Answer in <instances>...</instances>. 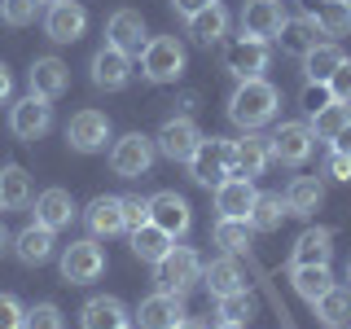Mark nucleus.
Wrapping results in <instances>:
<instances>
[{
    "instance_id": "1",
    "label": "nucleus",
    "mask_w": 351,
    "mask_h": 329,
    "mask_svg": "<svg viewBox=\"0 0 351 329\" xmlns=\"http://www.w3.org/2000/svg\"><path fill=\"white\" fill-rule=\"evenodd\" d=\"M277 106H281V93L268 80H241L237 93L228 97V119H233L241 132H255L277 114Z\"/></svg>"
},
{
    "instance_id": "2",
    "label": "nucleus",
    "mask_w": 351,
    "mask_h": 329,
    "mask_svg": "<svg viewBox=\"0 0 351 329\" xmlns=\"http://www.w3.org/2000/svg\"><path fill=\"white\" fill-rule=\"evenodd\" d=\"M141 75L149 84H176L184 75V44L176 36H149L141 49Z\"/></svg>"
},
{
    "instance_id": "3",
    "label": "nucleus",
    "mask_w": 351,
    "mask_h": 329,
    "mask_svg": "<svg viewBox=\"0 0 351 329\" xmlns=\"http://www.w3.org/2000/svg\"><path fill=\"white\" fill-rule=\"evenodd\" d=\"M154 281H158V290H167V294L193 290V285L202 281V259H197V250H189V246H171L167 255L154 263Z\"/></svg>"
},
{
    "instance_id": "4",
    "label": "nucleus",
    "mask_w": 351,
    "mask_h": 329,
    "mask_svg": "<svg viewBox=\"0 0 351 329\" xmlns=\"http://www.w3.org/2000/svg\"><path fill=\"white\" fill-rule=\"evenodd\" d=\"M154 154H158V145H154L149 136L128 132V136L114 141V149H110V171L123 175V180H141V175L154 167Z\"/></svg>"
},
{
    "instance_id": "5",
    "label": "nucleus",
    "mask_w": 351,
    "mask_h": 329,
    "mask_svg": "<svg viewBox=\"0 0 351 329\" xmlns=\"http://www.w3.org/2000/svg\"><path fill=\"white\" fill-rule=\"evenodd\" d=\"M228 167H233V141H219V136H202V145L193 149L189 158V175L197 184H219L228 175Z\"/></svg>"
},
{
    "instance_id": "6",
    "label": "nucleus",
    "mask_w": 351,
    "mask_h": 329,
    "mask_svg": "<svg viewBox=\"0 0 351 329\" xmlns=\"http://www.w3.org/2000/svg\"><path fill=\"white\" fill-rule=\"evenodd\" d=\"M106 272V250L97 246L93 237L88 241H71V246L62 250V281L66 285H88L97 281Z\"/></svg>"
},
{
    "instance_id": "7",
    "label": "nucleus",
    "mask_w": 351,
    "mask_h": 329,
    "mask_svg": "<svg viewBox=\"0 0 351 329\" xmlns=\"http://www.w3.org/2000/svg\"><path fill=\"white\" fill-rule=\"evenodd\" d=\"M224 71L237 75V80H263L268 71V44L255 36H237L224 44Z\"/></svg>"
},
{
    "instance_id": "8",
    "label": "nucleus",
    "mask_w": 351,
    "mask_h": 329,
    "mask_svg": "<svg viewBox=\"0 0 351 329\" xmlns=\"http://www.w3.org/2000/svg\"><path fill=\"white\" fill-rule=\"evenodd\" d=\"M9 127H14L18 141H40L44 132L53 127V106H49V97L27 93L22 101H14V110H9Z\"/></svg>"
},
{
    "instance_id": "9",
    "label": "nucleus",
    "mask_w": 351,
    "mask_h": 329,
    "mask_svg": "<svg viewBox=\"0 0 351 329\" xmlns=\"http://www.w3.org/2000/svg\"><path fill=\"white\" fill-rule=\"evenodd\" d=\"M154 145H158L162 158H171V162H189L193 158V149L202 145V132H197V123L189 114L184 119H167V123L158 127V136H154Z\"/></svg>"
},
{
    "instance_id": "10",
    "label": "nucleus",
    "mask_w": 351,
    "mask_h": 329,
    "mask_svg": "<svg viewBox=\"0 0 351 329\" xmlns=\"http://www.w3.org/2000/svg\"><path fill=\"white\" fill-rule=\"evenodd\" d=\"M268 162H272V136L246 132L241 141H233V167H228V175H246V180H255V175L268 171Z\"/></svg>"
},
{
    "instance_id": "11",
    "label": "nucleus",
    "mask_w": 351,
    "mask_h": 329,
    "mask_svg": "<svg viewBox=\"0 0 351 329\" xmlns=\"http://www.w3.org/2000/svg\"><path fill=\"white\" fill-rule=\"evenodd\" d=\"M312 127L307 123H281L277 132H272V162H285V167H299V162L312 158Z\"/></svg>"
},
{
    "instance_id": "12",
    "label": "nucleus",
    "mask_w": 351,
    "mask_h": 329,
    "mask_svg": "<svg viewBox=\"0 0 351 329\" xmlns=\"http://www.w3.org/2000/svg\"><path fill=\"white\" fill-rule=\"evenodd\" d=\"M66 141H71V149H80V154L106 149V141H110V119L101 114V110H80V114L66 123Z\"/></svg>"
},
{
    "instance_id": "13",
    "label": "nucleus",
    "mask_w": 351,
    "mask_h": 329,
    "mask_svg": "<svg viewBox=\"0 0 351 329\" xmlns=\"http://www.w3.org/2000/svg\"><path fill=\"white\" fill-rule=\"evenodd\" d=\"M44 31H49L53 44H75L88 31L84 5H75V0H58V5H49V14H44Z\"/></svg>"
},
{
    "instance_id": "14",
    "label": "nucleus",
    "mask_w": 351,
    "mask_h": 329,
    "mask_svg": "<svg viewBox=\"0 0 351 329\" xmlns=\"http://www.w3.org/2000/svg\"><path fill=\"white\" fill-rule=\"evenodd\" d=\"M180 321H184V303H180V294H167V290L141 299V307H136L141 329H176Z\"/></svg>"
},
{
    "instance_id": "15",
    "label": "nucleus",
    "mask_w": 351,
    "mask_h": 329,
    "mask_svg": "<svg viewBox=\"0 0 351 329\" xmlns=\"http://www.w3.org/2000/svg\"><path fill=\"white\" fill-rule=\"evenodd\" d=\"M255 184L246 180V175H224V180L215 184V211L228 215V219H246L250 206H255Z\"/></svg>"
},
{
    "instance_id": "16",
    "label": "nucleus",
    "mask_w": 351,
    "mask_h": 329,
    "mask_svg": "<svg viewBox=\"0 0 351 329\" xmlns=\"http://www.w3.org/2000/svg\"><path fill=\"white\" fill-rule=\"evenodd\" d=\"M145 18L136 14V9H114L110 14V27H106V44H114V49H123L128 58L132 53L145 49Z\"/></svg>"
},
{
    "instance_id": "17",
    "label": "nucleus",
    "mask_w": 351,
    "mask_h": 329,
    "mask_svg": "<svg viewBox=\"0 0 351 329\" xmlns=\"http://www.w3.org/2000/svg\"><path fill=\"white\" fill-rule=\"evenodd\" d=\"M132 80V62L123 49H114V44H106V49L93 53V84L106 88V93H119Z\"/></svg>"
},
{
    "instance_id": "18",
    "label": "nucleus",
    "mask_w": 351,
    "mask_h": 329,
    "mask_svg": "<svg viewBox=\"0 0 351 329\" xmlns=\"http://www.w3.org/2000/svg\"><path fill=\"white\" fill-rule=\"evenodd\" d=\"M27 84H31V93L36 97H62L66 88H71V66H66L62 58H36L31 62V71H27Z\"/></svg>"
},
{
    "instance_id": "19",
    "label": "nucleus",
    "mask_w": 351,
    "mask_h": 329,
    "mask_svg": "<svg viewBox=\"0 0 351 329\" xmlns=\"http://www.w3.org/2000/svg\"><path fill=\"white\" fill-rule=\"evenodd\" d=\"M281 0H246L241 5V36H255V40H268L281 31Z\"/></svg>"
},
{
    "instance_id": "20",
    "label": "nucleus",
    "mask_w": 351,
    "mask_h": 329,
    "mask_svg": "<svg viewBox=\"0 0 351 329\" xmlns=\"http://www.w3.org/2000/svg\"><path fill=\"white\" fill-rule=\"evenodd\" d=\"M303 18L312 22L321 36H347L351 31V9L343 0H303Z\"/></svg>"
},
{
    "instance_id": "21",
    "label": "nucleus",
    "mask_w": 351,
    "mask_h": 329,
    "mask_svg": "<svg viewBox=\"0 0 351 329\" xmlns=\"http://www.w3.org/2000/svg\"><path fill=\"white\" fill-rule=\"evenodd\" d=\"M149 219H154V224H158V228H167V233L171 237H180V233H189V202H184V197L180 193H154L149 197Z\"/></svg>"
},
{
    "instance_id": "22",
    "label": "nucleus",
    "mask_w": 351,
    "mask_h": 329,
    "mask_svg": "<svg viewBox=\"0 0 351 329\" xmlns=\"http://www.w3.org/2000/svg\"><path fill=\"white\" fill-rule=\"evenodd\" d=\"M84 219H88V228H93V237H114V233H123V197H110V193H101V197H93V206L84 211Z\"/></svg>"
},
{
    "instance_id": "23",
    "label": "nucleus",
    "mask_w": 351,
    "mask_h": 329,
    "mask_svg": "<svg viewBox=\"0 0 351 329\" xmlns=\"http://www.w3.org/2000/svg\"><path fill=\"white\" fill-rule=\"evenodd\" d=\"M290 285H294L299 299L316 303L321 294L334 290V272H329V263H294V268H290Z\"/></svg>"
},
{
    "instance_id": "24",
    "label": "nucleus",
    "mask_w": 351,
    "mask_h": 329,
    "mask_svg": "<svg viewBox=\"0 0 351 329\" xmlns=\"http://www.w3.org/2000/svg\"><path fill=\"white\" fill-rule=\"evenodd\" d=\"M71 215H75V197L66 193V189H44L36 197V224L53 228V233L71 224Z\"/></svg>"
},
{
    "instance_id": "25",
    "label": "nucleus",
    "mask_w": 351,
    "mask_h": 329,
    "mask_svg": "<svg viewBox=\"0 0 351 329\" xmlns=\"http://www.w3.org/2000/svg\"><path fill=\"white\" fill-rule=\"evenodd\" d=\"M171 246H176V237L167 233V228H158L154 219L141 224V228H132V255H136L141 263H158Z\"/></svg>"
},
{
    "instance_id": "26",
    "label": "nucleus",
    "mask_w": 351,
    "mask_h": 329,
    "mask_svg": "<svg viewBox=\"0 0 351 329\" xmlns=\"http://www.w3.org/2000/svg\"><path fill=\"white\" fill-rule=\"evenodd\" d=\"M80 325L84 329H119V325H128V307L119 303V299H110V294L88 299L84 312H80Z\"/></svg>"
},
{
    "instance_id": "27",
    "label": "nucleus",
    "mask_w": 351,
    "mask_h": 329,
    "mask_svg": "<svg viewBox=\"0 0 351 329\" xmlns=\"http://www.w3.org/2000/svg\"><path fill=\"white\" fill-rule=\"evenodd\" d=\"M277 40H281V53L307 58V53L321 44V31H316L307 18H285V22H281V31H277Z\"/></svg>"
},
{
    "instance_id": "28",
    "label": "nucleus",
    "mask_w": 351,
    "mask_h": 329,
    "mask_svg": "<svg viewBox=\"0 0 351 329\" xmlns=\"http://www.w3.org/2000/svg\"><path fill=\"white\" fill-rule=\"evenodd\" d=\"M202 281H206V290H211L215 299L246 290V277H241V268H237V259H233V255H224V259H215L211 268H202Z\"/></svg>"
},
{
    "instance_id": "29",
    "label": "nucleus",
    "mask_w": 351,
    "mask_h": 329,
    "mask_svg": "<svg viewBox=\"0 0 351 329\" xmlns=\"http://www.w3.org/2000/svg\"><path fill=\"white\" fill-rule=\"evenodd\" d=\"M321 202H325V184L316 180V175H294L290 189H285V206H290V215H312Z\"/></svg>"
},
{
    "instance_id": "30",
    "label": "nucleus",
    "mask_w": 351,
    "mask_h": 329,
    "mask_svg": "<svg viewBox=\"0 0 351 329\" xmlns=\"http://www.w3.org/2000/svg\"><path fill=\"white\" fill-rule=\"evenodd\" d=\"M189 22V36L197 40V44H206V49H211V44H219L224 40V31H228V14H224V5H206L202 14H193V18H184Z\"/></svg>"
},
{
    "instance_id": "31",
    "label": "nucleus",
    "mask_w": 351,
    "mask_h": 329,
    "mask_svg": "<svg viewBox=\"0 0 351 329\" xmlns=\"http://www.w3.org/2000/svg\"><path fill=\"white\" fill-rule=\"evenodd\" d=\"M329 255H334V233H329V228H307V233L294 241L290 263H329Z\"/></svg>"
},
{
    "instance_id": "32",
    "label": "nucleus",
    "mask_w": 351,
    "mask_h": 329,
    "mask_svg": "<svg viewBox=\"0 0 351 329\" xmlns=\"http://www.w3.org/2000/svg\"><path fill=\"white\" fill-rule=\"evenodd\" d=\"M285 215H290V206H285L281 193H259L246 219H250V228H255V233H277Z\"/></svg>"
},
{
    "instance_id": "33",
    "label": "nucleus",
    "mask_w": 351,
    "mask_h": 329,
    "mask_svg": "<svg viewBox=\"0 0 351 329\" xmlns=\"http://www.w3.org/2000/svg\"><path fill=\"white\" fill-rule=\"evenodd\" d=\"M338 66H343V49H338V44H316L303 58V75H307V84H329V75H334Z\"/></svg>"
},
{
    "instance_id": "34",
    "label": "nucleus",
    "mask_w": 351,
    "mask_h": 329,
    "mask_svg": "<svg viewBox=\"0 0 351 329\" xmlns=\"http://www.w3.org/2000/svg\"><path fill=\"white\" fill-rule=\"evenodd\" d=\"M312 307H316V316H321V325H329V329L351 325V290H343V285H334L329 294H321Z\"/></svg>"
},
{
    "instance_id": "35",
    "label": "nucleus",
    "mask_w": 351,
    "mask_h": 329,
    "mask_svg": "<svg viewBox=\"0 0 351 329\" xmlns=\"http://www.w3.org/2000/svg\"><path fill=\"white\" fill-rule=\"evenodd\" d=\"M250 237H255L250 219H228V215H219V224H215V246L224 250V255H241V250H250Z\"/></svg>"
},
{
    "instance_id": "36",
    "label": "nucleus",
    "mask_w": 351,
    "mask_h": 329,
    "mask_svg": "<svg viewBox=\"0 0 351 329\" xmlns=\"http://www.w3.org/2000/svg\"><path fill=\"white\" fill-rule=\"evenodd\" d=\"M14 250H18V259H22V263H44V259L53 255V228H44V224L22 228Z\"/></svg>"
},
{
    "instance_id": "37",
    "label": "nucleus",
    "mask_w": 351,
    "mask_h": 329,
    "mask_svg": "<svg viewBox=\"0 0 351 329\" xmlns=\"http://www.w3.org/2000/svg\"><path fill=\"white\" fill-rule=\"evenodd\" d=\"M347 123H351V106L329 101V106H321V110L312 114V123H307V127H312V136H316V141H334Z\"/></svg>"
},
{
    "instance_id": "38",
    "label": "nucleus",
    "mask_w": 351,
    "mask_h": 329,
    "mask_svg": "<svg viewBox=\"0 0 351 329\" xmlns=\"http://www.w3.org/2000/svg\"><path fill=\"white\" fill-rule=\"evenodd\" d=\"M31 202V175L22 167H5L0 171V206L5 211H18V206Z\"/></svg>"
},
{
    "instance_id": "39",
    "label": "nucleus",
    "mask_w": 351,
    "mask_h": 329,
    "mask_svg": "<svg viewBox=\"0 0 351 329\" xmlns=\"http://www.w3.org/2000/svg\"><path fill=\"white\" fill-rule=\"evenodd\" d=\"M219 316H224V321H233V325H246L250 316H255V294H250V290L224 294V299H219Z\"/></svg>"
},
{
    "instance_id": "40",
    "label": "nucleus",
    "mask_w": 351,
    "mask_h": 329,
    "mask_svg": "<svg viewBox=\"0 0 351 329\" xmlns=\"http://www.w3.org/2000/svg\"><path fill=\"white\" fill-rule=\"evenodd\" d=\"M22 329H66V321H62L58 303H36L22 316Z\"/></svg>"
},
{
    "instance_id": "41",
    "label": "nucleus",
    "mask_w": 351,
    "mask_h": 329,
    "mask_svg": "<svg viewBox=\"0 0 351 329\" xmlns=\"http://www.w3.org/2000/svg\"><path fill=\"white\" fill-rule=\"evenodd\" d=\"M36 14H40V0H0V18L9 27H27V22H36Z\"/></svg>"
},
{
    "instance_id": "42",
    "label": "nucleus",
    "mask_w": 351,
    "mask_h": 329,
    "mask_svg": "<svg viewBox=\"0 0 351 329\" xmlns=\"http://www.w3.org/2000/svg\"><path fill=\"white\" fill-rule=\"evenodd\" d=\"M329 93H334V101L351 106V62L343 58V66H338L334 75H329Z\"/></svg>"
},
{
    "instance_id": "43",
    "label": "nucleus",
    "mask_w": 351,
    "mask_h": 329,
    "mask_svg": "<svg viewBox=\"0 0 351 329\" xmlns=\"http://www.w3.org/2000/svg\"><path fill=\"white\" fill-rule=\"evenodd\" d=\"M123 224H128V233L141 228V224H149V202L145 197H123Z\"/></svg>"
},
{
    "instance_id": "44",
    "label": "nucleus",
    "mask_w": 351,
    "mask_h": 329,
    "mask_svg": "<svg viewBox=\"0 0 351 329\" xmlns=\"http://www.w3.org/2000/svg\"><path fill=\"white\" fill-rule=\"evenodd\" d=\"M299 101H303V110H307V114H316L321 106H329V101H334V93H329V84H307Z\"/></svg>"
},
{
    "instance_id": "45",
    "label": "nucleus",
    "mask_w": 351,
    "mask_h": 329,
    "mask_svg": "<svg viewBox=\"0 0 351 329\" xmlns=\"http://www.w3.org/2000/svg\"><path fill=\"white\" fill-rule=\"evenodd\" d=\"M22 303L14 299V294H0V329H22Z\"/></svg>"
},
{
    "instance_id": "46",
    "label": "nucleus",
    "mask_w": 351,
    "mask_h": 329,
    "mask_svg": "<svg viewBox=\"0 0 351 329\" xmlns=\"http://www.w3.org/2000/svg\"><path fill=\"white\" fill-rule=\"evenodd\" d=\"M329 175L334 180H351V154H329Z\"/></svg>"
},
{
    "instance_id": "47",
    "label": "nucleus",
    "mask_w": 351,
    "mask_h": 329,
    "mask_svg": "<svg viewBox=\"0 0 351 329\" xmlns=\"http://www.w3.org/2000/svg\"><path fill=\"white\" fill-rule=\"evenodd\" d=\"M206 5H215V0H171V9H176L180 18H193V14H202Z\"/></svg>"
},
{
    "instance_id": "48",
    "label": "nucleus",
    "mask_w": 351,
    "mask_h": 329,
    "mask_svg": "<svg viewBox=\"0 0 351 329\" xmlns=\"http://www.w3.org/2000/svg\"><path fill=\"white\" fill-rule=\"evenodd\" d=\"M334 154H351V123L334 136Z\"/></svg>"
},
{
    "instance_id": "49",
    "label": "nucleus",
    "mask_w": 351,
    "mask_h": 329,
    "mask_svg": "<svg viewBox=\"0 0 351 329\" xmlns=\"http://www.w3.org/2000/svg\"><path fill=\"white\" fill-rule=\"evenodd\" d=\"M9 93H14V75H9V66L0 62V101H5Z\"/></svg>"
},
{
    "instance_id": "50",
    "label": "nucleus",
    "mask_w": 351,
    "mask_h": 329,
    "mask_svg": "<svg viewBox=\"0 0 351 329\" xmlns=\"http://www.w3.org/2000/svg\"><path fill=\"white\" fill-rule=\"evenodd\" d=\"M176 329H206V325H197V321H180Z\"/></svg>"
},
{
    "instance_id": "51",
    "label": "nucleus",
    "mask_w": 351,
    "mask_h": 329,
    "mask_svg": "<svg viewBox=\"0 0 351 329\" xmlns=\"http://www.w3.org/2000/svg\"><path fill=\"white\" fill-rule=\"evenodd\" d=\"M219 329H246V325H233V321H224V325H219Z\"/></svg>"
},
{
    "instance_id": "52",
    "label": "nucleus",
    "mask_w": 351,
    "mask_h": 329,
    "mask_svg": "<svg viewBox=\"0 0 351 329\" xmlns=\"http://www.w3.org/2000/svg\"><path fill=\"white\" fill-rule=\"evenodd\" d=\"M5 241H9V237H5V224H0V250H5Z\"/></svg>"
},
{
    "instance_id": "53",
    "label": "nucleus",
    "mask_w": 351,
    "mask_h": 329,
    "mask_svg": "<svg viewBox=\"0 0 351 329\" xmlns=\"http://www.w3.org/2000/svg\"><path fill=\"white\" fill-rule=\"evenodd\" d=\"M347 281H351V259H347Z\"/></svg>"
},
{
    "instance_id": "54",
    "label": "nucleus",
    "mask_w": 351,
    "mask_h": 329,
    "mask_svg": "<svg viewBox=\"0 0 351 329\" xmlns=\"http://www.w3.org/2000/svg\"><path fill=\"white\" fill-rule=\"evenodd\" d=\"M40 5H58V0H40Z\"/></svg>"
},
{
    "instance_id": "55",
    "label": "nucleus",
    "mask_w": 351,
    "mask_h": 329,
    "mask_svg": "<svg viewBox=\"0 0 351 329\" xmlns=\"http://www.w3.org/2000/svg\"><path fill=\"white\" fill-rule=\"evenodd\" d=\"M343 5H347V9H351V0H343Z\"/></svg>"
},
{
    "instance_id": "56",
    "label": "nucleus",
    "mask_w": 351,
    "mask_h": 329,
    "mask_svg": "<svg viewBox=\"0 0 351 329\" xmlns=\"http://www.w3.org/2000/svg\"><path fill=\"white\" fill-rule=\"evenodd\" d=\"M119 329H132V325H119Z\"/></svg>"
},
{
    "instance_id": "57",
    "label": "nucleus",
    "mask_w": 351,
    "mask_h": 329,
    "mask_svg": "<svg viewBox=\"0 0 351 329\" xmlns=\"http://www.w3.org/2000/svg\"><path fill=\"white\" fill-rule=\"evenodd\" d=\"M343 329H351V325H343Z\"/></svg>"
}]
</instances>
